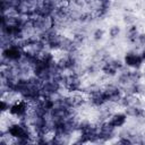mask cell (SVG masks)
I'll use <instances>...</instances> for the list:
<instances>
[{"instance_id":"cell-5","label":"cell","mask_w":145,"mask_h":145,"mask_svg":"<svg viewBox=\"0 0 145 145\" xmlns=\"http://www.w3.org/2000/svg\"><path fill=\"white\" fill-rule=\"evenodd\" d=\"M120 33H121V28L118 25H112L109 28V36L111 39H118L120 36Z\"/></svg>"},{"instance_id":"cell-7","label":"cell","mask_w":145,"mask_h":145,"mask_svg":"<svg viewBox=\"0 0 145 145\" xmlns=\"http://www.w3.org/2000/svg\"><path fill=\"white\" fill-rule=\"evenodd\" d=\"M103 36H104V31H103L102 28H95L94 32H93V34H92L93 40L96 41V42L101 41V40L103 39Z\"/></svg>"},{"instance_id":"cell-2","label":"cell","mask_w":145,"mask_h":145,"mask_svg":"<svg viewBox=\"0 0 145 145\" xmlns=\"http://www.w3.org/2000/svg\"><path fill=\"white\" fill-rule=\"evenodd\" d=\"M28 110H29L28 102L23 100V99H20L19 101H17L14 104H11V106L9 109V113L19 120V119L24 118L28 113Z\"/></svg>"},{"instance_id":"cell-4","label":"cell","mask_w":145,"mask_h":145,"mask_svg":"<svg viewBox=\"0 0 145 145\" xmlns=\"http://www.w3.org/2000/svg\"><path fill=\"white\" fill-rule=\"evenodd\" d=\"M139 31H138V28H137V26L135 25V24H133V25H128L127 26V29H126V39H127V41L130 43V44H135L136 43V41H137V37H138V35H139Z\"/></svg>"},{"instance_id":"cell-6","label":"cell","mask_w":145,"mask_h":145,"mask_svg":"<svg viewBox=\"0 0 145 145\" xmlns=\"http://www.w3.org/2000/svg\"><path fill=\"white\" fill-rule=\"evenodd\" d=\"M122 20H123V23L128 26V25H133V24H135V22H136V17H135V15H133V14H130V12H127V14L123 15Z\"/></svg>"},{"instance_id":"cell-1","label":"cell","mask_w":145,"mask_h":145,"mask_svg":"<svg viewBox=\"0 0 145 145\" xmlns=\"http://www.w3.org/2000/svg\"><path fill=\"white\" fill-rule=\"evenodd\" d=\"M123 63L126 67H128L130 69H139L143 66L144 61L137 50H130L125 54Z\"/></svg>"},{"instance_id":"cell-3","label":"cell","mask_w":145,"mask_h":145,"mask_svg":"<svg viewBox=\"0 0 145 145\" xmlns=\"http://www.w3.org/2000/svg\"><path fill=\"white\" fill-rule=\"evenodd\" d=\"M127 114H126V112L123 111H114L111 116H110V118H109V122L114 127V128H121V127H123L125 125H126V122H127Z\"/></svg>"},{"instance_id":"cell-8","label":"cell","mask_w":145,"mask_h":145,"mask_svg":"<svg viewBox=\"0 0 145 145\" xmlns=\"http://www.w3.org/2000/svg\"><path fill=\"white\" fill-rule=\"evenodd\" d=\"M136 48H143V46H145V33L144 32H140L139 33V35H138V37H137V41H136V43L134 44Z\"/></svg>"},{"instance_id":"cell-9","label":"cell","mask_w":145,"mask_h":145,"mask_svg":"<svg viewBox=\"0 0 145 145\" xmlns=\"http://www.w3.org/2000/svg\"><path fill=\"white\" fill-rule=\"evenodd\" d=\"M139 54H140V57H142L143 61L145 62V46H143V48L140 49V51H139Z\"/></svg>"},{"instance_id":"cell-10","label":"cell","mask_w":145,"mask_h":145,"mask_svg":"<svg viewBox=\"0 0 145 145\" xmlns=\"http://www.w3.org/2000/svg\"><path fill=\"white\" fill-rule=\"evenodd\" d=\"M142 74H143V79H145V69L142 71Z\"/></svg>"}]
</instances>
